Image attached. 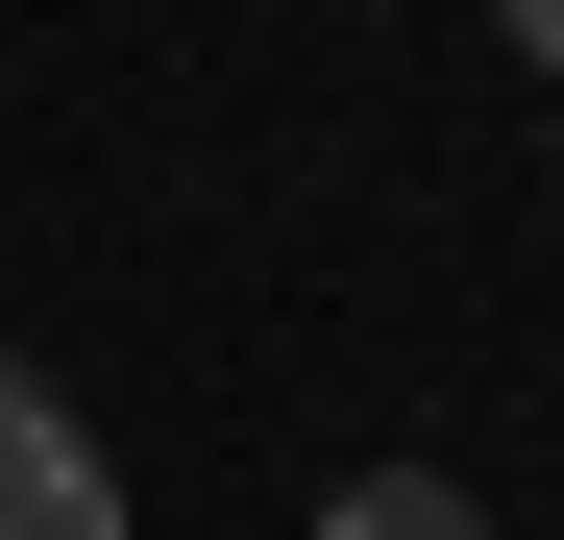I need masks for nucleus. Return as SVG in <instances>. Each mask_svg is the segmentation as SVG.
Masks as SVG:
<instances>
[{
  "label": "nucleus",
  "instance_id": "1",
  "mask_svg": "<svg viewBox=\"0 0 564 540\" xmlns=\"http://www.w3.org/2000/svg\"><path fill=\"white\" fill-rule=\"evenodd\" d=\"M0 540H123V492H99V442H74V393L0 344Z\"/></svg>",
  "mask_w": 564,
  "mask_h": 540
},
{
  "label": "nucleus",
  "instance_id": "2",
  "mask_svg": "<svg viewBox=\"0 0 564 540\" xmlns=\"http://www.w3.org/2000/svg\"><path fill=\"white\" fill-rule=\"evenodd\" d=\"M319 540H491V492H442V467H344Z\"/></svg>",
  "mask_w": 564,
  "mask_h": 540
},
{
  "label": "nucleus",
  "instance_id": "3",
  "mask_svg": "<svg viewBox=\"0 0 564 540\" xmlns=\"http://www.w3.org/2000/svg\"><path fill=\"white\" fill-rule=\"evenodd\" d=\"M516 50H564V0H516Z\"/></svg>",
  "mask_w": 564,
  "mask_h": 540
}]
</instances>
